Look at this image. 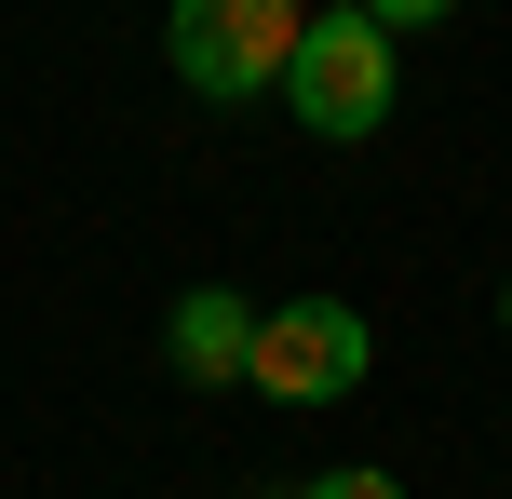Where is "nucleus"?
I'll list each match as a JSON object with an SVG mask.
<instances>
[{
    "label": "nucleus",
    "instance_id": "obj_1",
    "mask_svg": "<svg viewBox=\"0 0 512 499\" xmlns=\"http://www.w3.org/2000/svg\"><path fill=\"white\" fill-rule=\"evenodd\" d=\"M391 95H405V41H391L364 0H337V14L297 27V54H283V108H297L324 149H351V135L391 122Z\"/></svg>",
    "mask_w": 512,
    "mask_h": 499
},
{
    "label": "nucleus",
    "instance_id": "obj_2",
    "mask_svg": "<svg viewBox=\"0 0 512 499\" xmlns=\"http://www.w3.org/2000/svg\"><path fill=\"white\" fill-rule=\"evenodd\" d=\"M297 27H310V0H176L162 14V54H176V81L203 108H256V95H283Z\"/></svg>",
    "mask_w": 512,
    "mask_h": 499
},
{
    "label": "nucleus",
    "instance_id": "obj_3",
    "mask_svg": "<svg viewBox=\"0 0 512 499\" xmlns=\"http://www.w3.org/2000/svg\"><path fill=\"white\" fill-rule=\"evenodd\" d=\"M364 365H378V338H364L351 297H283V311H256L243 392H270V405H351Z\"/></svg>",
    "mask_w": 512,
    "mask_h": 499
},
{
    "label": "nucleus",
    "instance_id": "obj_4",
    "mask_svg": "<svg viewBox=\"0 0 512 499\" xmlns=\"http://www.w3.org/2000/svg\"><path fill=\"white\" fill-rule=\"evenodd\" d=\"M162 351H176V378H189V392H230V378L256 365V297L189 284V297H176V324H162Z\"/></svg>",
    "mask_w": 512,
    "mask_h": 499
},
{
    "label": "nucleus",
    "instance_id": "obj_5",
    "mask_svg": "<svg viewBox=\"0 0 512 499\" xmlns=\"http://www.w3.org/2000/svg\"><path fill=\"white\" fill-rule=\"evenodd\" d=\"M297 499H405V486H391V473H378V459H351V473H310Z\"/></svg>",
    "mask_w": 512,
    "mask_h": 499
},
{
    "label": "nucleus",
    "instance_id": "obj_6",
    "mask_svg": "<svg viewBox=\"0 0 512 499\" xmlns=\"http://www.w3.org/2000/svg\"><path fill=\"white\" fill-rule=\"evenodd\" d=\"M364 14H378L391 41H418V27H445V14H459V0H364Z\"/></svg>",
    "mask_w": 512,
    "mask_h": 499
},
{
    "label": "nucleus",
    "instance_id": "obj_7",
    "mask_svg": "<svg viewBox=\"0 0 512 499\" xmlns=\"http://www.w3.org/2000/svg\"><path fill=\"white\" fill-rule=\"evenodd\" d=\"M499 324H512V284H499Z\"/></svg>",
    "mask_w": 512,
    "mask_h": 499
}]
</instances>
